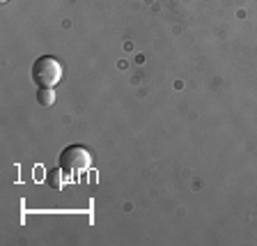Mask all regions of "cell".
<instances>
[{"mask_svg": "<svg viewBox=\"0 0 257 246\" xmlns=\"http://www.w3.org/2000/svg\"><path fill=\"white\" fill-rule=\"evenodd\" d=\"M62 78V64L51 55H42L32 64V80L37 83V88H53Z\"/></svg>", "mask_w": 257, "mask_h": 246, "instance_id": "obj_1", "label": "cell"}, {"mask_svg": "<svg viewBox=\"0 0 257 246\" xmlns=\"http://www.w3.org/2000/svg\"><path fill=\"white\" fill-rule=\"evenodd\" d=\"M60 173H62V168H55V171L48 173V184H51L53 189L62 187V175H60Z\"/></svg>", "mask_w": 257, "mask_h": 246, "instance_id": "obj_4", "label": "cell"}, {"mask_svg": "<svg viewBox=\"0 0 257 246\" xmlns=\"http://www.w3.org/2000/svg\"><path fill=\"white\" fill-rule=\"evenodd\" d=\"M37 102H39V106H44V108L53 106L55 104V90L53 88H39L37 90Z\"/></svg>", "mask_w": 257, "mask_h": 246, "instance_id": "obj_3", "label": "cell"}, {"mask_svg": "<svg viewBox=\"0 0 257 246\" xmlns=\"http://www.w3.org/2000/svg\"><path fill=\"white\" fill-rule=\"evenodd\" d=\"M3 3H7V0H3Z\"/></svg>", "mask_w": 257, "mask_h": 246, "instance_id": "obj_5", "label": "cell"}, {"mask_svg": "<svg viewBox=\"0 0 257 246\" xmlns=\"http://www.w3.org/2000/svg\"><path fill=\"white\" fill-rule=\"evenodd\" d=\"M90 166H92V154L85 147H80V145H69V147H64L62 154H60V168L69 177H74L76 173L87 171Z\"/></svg>", "mask_w": 257, "mask_h": 246, "instance_id": "obj_2", "label": "cell"}]
</instances>
